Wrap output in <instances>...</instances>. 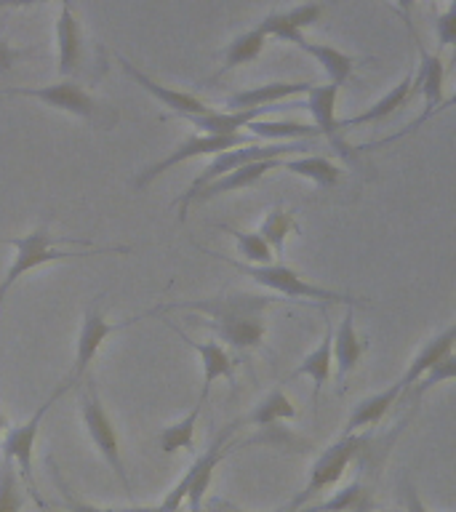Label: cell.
<instances>
[{
    "mask_svg": "<svg viewBox=\"0 0 456 512\" xmlns=\"http://www.w3.org/2000/svg\"><path fill=\"white\" fill-rule=\"evenodd\" d=\"M179 512H182V510H179Z\"/></svg>",
    "mask_w": 456,
    "mask_h": 512,
    "instance_id": "47",
    "label": "cell"
},
{
    "mask_svg": "<svg viewBox=\"0 0 456 512\" xmlns=\"http://www.w3.org/2000/svg\"><path fill=\"white\" fill-rule=\"evenodd\" d=\"M168 326L174 328L182 342H187L192 350L198 352L200 366H203V387H200L198 403L200 406H206L208 392H211L214 382H219V379H227L230 384L235 382V371H232L230 352H227V347H224L222 342H216V339H211V342H198V339H190V336L184 334V331H179L174 323H168Z\"/></svg>",
    "mask_w": 456,
    "mask_h": 512,
    "instance_id": "18",
    "label": "cell"
},
{
    "mask_svg": "<svg viewBox=\"0 0 456 512\" xmlns=\"http://www.w3.org/2000/svg\"><path fill=\"white\" fill-rule=\"evenodd\" d=\"M200 411L203 406L195 403L190 414L179 419V422L168 424L163 427L158 435V446L163 454H176V451H195V427H198V419H200Z\"/></svg>",
    "mask_w": 456,
    "mask_h": 512,
    "instance_id": "31",
    "label": "cell"
},
{
    "mask_svg": "<svg viewBox=\"0 0 456 512\" xmlns=\"http://www.w3.org/2000/svg\"><path fill=\"white\" fill-rule=\"evenodd\" d=\"M294 416L296 406L291 403V398H288L286 392L272 390L267 392V395H264L240 422L254 424V427H272V424L283 422V419H294Z\"/></svg>",
    "mask_w": 456,
    "mask_h": 512,
    "instance_id": "29",
    "label": "cell"
},
{
    "mask_svg": "<svg viewBox=\"0 0 456 512\" xmlns=\"http://www.w3.org/2000/svg\"><path fill=\"white\" fill-rule=\"evenodd\" d=\"M224 230L235 238V246H238V254L243 256V264H254V267H259V264H272L275 254H272V248L267 246V240L259 232H240L230 230V227H224Z\"/></svg>",
    "mask_w": 456,
    "mask_h": 512,
    "instance_id": "34",
    "label": "cell"
},
{
    "mask_svg": "<svg viewBox=\"0 0 456 512\" xmlns=\"http://www.w3.org/2000/svg\"><path fill=\"white\" fill-rule=\"evenodd\" d=\"M264 43H267V35H264L259 27L238 35L230 46L224 48L222 70H219V75H227V72L238 70L240 64H251L254 59H259V54L264 51Z\"/></svg>",
    "mask_w": 456,
    "mask_h": 512,
    "instance_id": "30",
    "label": "cell"
},
{
    "mask_svg": "<svg viewBox=\"0 0 456 512\" xmlns=\"http://www.w3.org/2000/svg\"><path fill=\"white\" fill-rule=\"evenodd\" d=\"M454 342H456V326L451 323V326L443 328L438 336H432L430 342H424L422 347H419V352H416L414 358H411V363H408L406 374L398 379V384L403 387V395H406V392L411 390V387H414V384L419 382V379H422V376L435 366V363H440L446 355L454 352Z\"/></svg>",
    "mask_w": 456,
    "mask_h": 512,
    "instance_id": "21",
    "label": "cell"
},
{
    "mask_svg": "<svg viewBox=\"0 0 456 512\" xmlns=\"http://www.w3.org/2000/svg\"><path fill=\"white\" fill-rule=\"evenodd\" d=\"M403 398V387L398 382L384 387L382 392H376L371 398H363L358 406L352 408L350 419L344 424V435H358L360 430H368V427H376L382 422L384 416L390 414V408Z\"/></svg>",
    "mask_w": 456,
    "mask_h": 512,
    "instance_id": "23",
    "label": "cell"
},
{
    "mask_svg": "<svg viewBox=\"0 0 456 512\" xmlns=\"http://www.w3.org/2000/svg\"><path fill=\"white\" fill-rule=\"evenodd\" d=\"M56 70L62 78H70L80 70L83 62V30L72 8V0H59V16H56Z\"/></svg>",
    "mask_w": 456,
    "mask_h": 512,
    "instance_id": "16",
    "label": "cell"
},
{
    "mask_svg": "<svg viewBox=\"0 0 456 512\" xmlns=\"http://www.w3.org/2000/svg\"><path fill=\"white\" fill-rule=\"evenodd\" d=\"M280 160H256V163H246V166L235 168L230 174L219 176V179L206 184V187L195 195V203H206V200H214L219 198V195H227V192H238L246 190V187H254L259 179H264V174L278 171Z\"/></svg>",
    "mask_w": 456,
    "mask_h": 512,
    "instance_id": "22",
    "label": "cell"
},
{
    "mask_svg": "<svg viewBox=\"0 0 456 512\" xmlns=\"http://www.w3.org/2000/svg\"><path fill=\"white\" fill-rule=\"evenodd\" d=\"M6 430V414H3V403H0V432Z\"/></svg>",
    "mask_w": 456,
    "mask_h": 512,
    "instance_id": "45",
    "label": "cell"
},
{
    "mask_svg": "<svg viewBox=\"0 0 456 512\" xmlns=\"http://www.w3.org/2000/svg\"><path fill=\"white\" fill-rule=\"evenodd\" d=\"M0 243H6V246H11L16 251L14 262H11V267H8V272H6V278L0 280V307H3V302H6L8 291H11V288H14L16 283L24 278V275H30V272H35L38 267H43V264L70 262V259H86V256L112 254V251H115V254H128V251H131L128 246L64 251V248H59V243H64V240H59L56 235H51L46 224H40V227H35V230L27 232V235H22V238H3Z\"/></svg>",
    "mask_w": 456,
    "mask_h": 512,
    "instance_id": "2",
    "label": "cell"
},
{
    "mask_svg": "<svg viewBox=\"0 0 456 512\" xmlns=\"http://www.w3.org/2000/svg\"><path fill=\"white\" fill-rule=\"evenodd\" d=\"M454 376H456V358H454V352H451V355H446V358L440 360V363H435V366H432L430 371H427V374H424L422 379L414 384V387H416L414 395H416V398H422L424 392L432 390L435 384L451 382Z\"/></svg>",
    "mask_w": 456,
    "mask_h": 512,
    "instance_id": "36",
    "label": "cell"
},
{
    "mask_svg": "<svg viewBox=\"0 0 456 512\" xmlns=\"http://www.w3.org/2000/svg\"><path fill=\"white\" fill-rule=\"evenodd\" d=\"M115 512H160V507L155 504V507H120V510Z\"/></svg>",
    "mask_w": 456,
    "mask_h": 512,
    "instance_id": "43",
    "label": "cell"
},
{
    "mask_svg": "<svg viewBox=\"0 0 456 512\" xmlns=\"http://www.w3.org/2000/svg\"><path fill=\"white\" fill-rule=\"evenodd\" d=\"M414 3H416V0H395V6H398L400 16H403V24H406L408 35H411V40H419V38H416V32H414V22H411V11H414Z\"/></svg>",
    "mask_w": 456,
    "mask_h": 512,
    "instance_id": "41",
    "label": "cell"
},
{
    "mask_svg": "<svg viewBox=\"0 0 456 512\" xmlns=\"http://www.w3.org/2000/svg\"><path fill=\"white\" fill-rule=\"evenodd\" d=\"M331 352H334V371L339 384L355 371V366L366 352V344L360 342L358 331H355V312L352 307L344 310V318L339 320L336 331H331Z\"/></svg>",
    "mask_w": 456,
    "mask_h": 512,
    "instance_id": "19",
    "label": "cell"
},
{
    "mask_svg": "<svg viewBox=\"0 0 456 512\" xmlns=\"http://www.w3.org/2000/svg\"><path fill=\"white\" fill-rule=\"evenodd\" d=\"M272 302L275 299L264 294L208 296V299L163 304V307H155L150 315H158V312H198L206 320H195V323H203L211 331H216V336L224 344H230L232 350L246 352L264 342V334H267L264 310Z\"/></svg>",
    "mask_w": 456,
    "mask_h": 512,
    "instance_id": "1",
    "label": "cell"
},
{
    "mask_svg": "<svg viewBox=\"0 0 456 512\" xmlns=\"http://www.w3.org/2000/svg\"><path fill=\"white\" fill-rule=\"evenodd\" d=\"M24 488L19 472L8 459L0 462V512H22Z\"/></svg>",
    "mask_w": 456,
    "mask_h": 512,
    "instance_id": "35",
    "label": "cell"
},
{
    "mask_svg": "<svg viewBox=\"0 0 456 512\" xmlns=\"http://www.w3.org/2000/svg\"><path fill=\"white\" fill-rule=\"evenodd\" d=\"M315 139H302V142H275V144H243V147H235V150H227V152H219L211 158L203 171H200L192 184L187 187L182 198L176 200V206H179V222L187 219L190 214V206L195 203V195H198L206 184H211L214 179L219 176L230 174L235 168L246 166V163H256V160H280V158H294L299 152H304Z\"/></svg>",
    "mask_w": 456,
    "mask_h": 512,
    "instance_id": "3",
    "label": "cell"
},
{
    "mask_svg": "<svg viewBox=\"0 0 456 512\" xmlns=\"http://www.w3.org/2000/svg\"><path fill=\"white\" fill-rule=\"evenodd\" d=\"M224 512H246V510H240V507H224ZM272 512H296V510L288 504V507H280V510H272Z\"/></svg>",
    "mask_w": 456,
    "mask_h": 512,
    "instance_id": "44",
    "label": "cell"
},
{
    "mask_svg": "<svg viewBox=\"0 0 456 512\" xmlns=\"http://www.w3.org/2000/svg\"><path fill=\"white\" fill-rule=\"evenodd\" d=\"M414 46L419 48V59H422V64H419V72H416L414 78V86L416 91H422V99H424V107H422V115L411 123L408 128H403L400 134H392L387 136V139H382L379 144H374V147H382V144H392V142H400L403 136H411L416 134L419 128L427 123V120L435 115L438 110H443L446 107V99H443V83H446V64H443V56H440V51H427V48L422 46V40H414Z\"/></svg>",
    "mask_w": 456,
    "mask_h": 512,
    "instance_id": "11",
    "label": "cell"
},
{
    "mask_svg": "<svg viewBox=\"0 0 456 512\" xmlns=\"http://www.w3.org/2000/svg\"><path fill=\"white\" fill-rule=\"evenodd\" d=\"M259 139H254L251 134H227V136H216V134H195L187 136L184 142H179L174 150L168 152L166 158H160L158 163H152L144 171H139V176L134 179V187L139 192L147 190L158 176H163L166 171H171L174 166L184 163V160L200 158V155H219V152L235 150V147H243V144H256Z\"/></svg>",
    "mask_w": 456,
    "mask_h": 512,
    "instance_id": "8",
    "label": "cell"
},
{
    "mask_svg": "<svg viewBox=\"0 0 456 512\" xmlns=\"http://www.w3.org/2000/svg\"><path fill=\"white\" fill-rule=\"evenodd\" d=\"M246 134L262 142H302V139H318V128L299 123V120H267L256 118L246 126Z\"/></svg>",
    "mask_w": 456,
    "mask_h": 512,
    "instance_id": "27",
    "label": "cell"
},
{
    "mask_svg": "<svg viewBox=\"0 0 456 512\" xmlns=\"http://www.w3.org/2000/svg\"><path fill=\"white\" fill-rule=\"evenodd\" d=\"M48 467H51V472H54V480H56V486H59V491H62V502L64 507L70 512H115V507H96V504L91 502H83V499H78V496L72 494L70 486L64 483L62 478V472H59V467H56V462L48 456Z\"/></svg>",
    "mask_w": 456,
    "mask_h": 512,
    "instance_id": "37",
    "label": "cell"
},
{
    "mask_svg": "<svg viewBox=\"0 0 456 512\" xmlns=\"http://www.w3.org/2000/svg\"><path fill=\"white\" fill-rule=\"evenodd\" d=\"M38 3H48V0H0V11L3 8H30Z\"/></svg>",
    "mask_w": 456,
    "mask_h": 512,
    "instance_id": "42",
    "label": "cell"
},
{
    "mask_svg": "<svg viewBox=\"0 0 456 512\" xmlns=\"http://www.w3.org/2000/svg\"><path fill=\"white\" fill-rule=\"evenodd\" d=\"M294 230H296L294 214H291V211H286L283 206H275L270 214L264 216L262 227H259V235L267 240V246L272 248V254L283 256V251H286L288 235H291Z\"/></svg>",
    "mask_w": 456,
    "mask_h": 512,
    "instance_id": "33",
    "label": "cell"
},
{
    "mask_svg": "<svg viewBox=\"0 0 456 512\" xmlns=\"http://www.w3.org/2000/svg\"><path fill=\"white\" fill-rule=\"evenodd\" d=\"M147 315V312H144ZM142 315V318H144ZM136 318L126 320V323H110L104 318V312L99 307H88L86 315H83V323H80V334H78V347H75V363H72V371L67 376V382L59 384V390H70L72 384H78L83 376H86L88 366L94 363V358L102 350V344L110 339L115 331H120L128 323H134Z\"/></svg>",
    "mask_w": 456,
    "mask_h": 512,
    "instance_id": "13",
    "label": "cell"
},
{
    "mask_svg": "<svg viewBox=\"0 0 456 512\" xmlns=\"http://www.w3.org/2000/svg\"><path fill=\"white\" fill-rule=\"evenodd\" d=\"M24 56H30V51H24V48H16L11 46V43H6V40H0V75L11 70L19 59H24Z\"/></svg>",
    "mask_w": 456,
    "mask_h": 512,
    "instance_id": "39",
    "label": "cell"
},
{
    "mask_svg": "<svg viewBox=\"0 0 456 512\" xmlns=\"http://www.w3.org/2000/svg\"><path fill=\"white\" fill-rule=\"evenodd\" d=\"M336 99H339V86L334 83H326V86H318L312 83L310 91L304 94V110L312 115V126L318 128L320 136H326L328 144L334 147L339 155H342L350 166H358V147H350V144L342 139V131H339V118H336Z\"/></svg>",
    "mask_w": 456,
    "mask_h": 512,
    "instance_id": "12",
    "label": "cell"
},
{
    "mask_svg": "<svg viewBox=\"0 0 456 512\" xmlns=\"http://www.w3.org/2000/svg\"><path fill=\"white\" fill-rule=\"evenodd\" d=\"M40 512H51V510H48V507H40Z\"/></svg>",
    "mask_w": 456,
    "mask_h": 512,
    "instance_id": "46",
    "label": "cell"
},
{
    "mask_svg": "<svg viewBox=\"0 0 456 512\" xmlns=\"http://www.w3.org/2000/svg\"><path fill=\"white\" fill-rule=\"evenodd\" d=\"M0 96H24V99H38L40 104H46L51 110L67 112L80 120L96 123V126H112L118 123V112L107 110L102 102H96L94 96L88 94L86 88L75 83V80H59L51 86H38V88H0Z\"/></svg>",
    "mask_w": 456,
    "mask_h": 512,
    "instance_id": "5",
    "label": "cell"
},
{
    "mask_svg": "<svg viewBox=\"0 0 456 512\" xmlns=\"http://www.w3.org/2000/svg\"><path fill=\"white\" fill-rule=\"evenodd\" d=\"M235 430H238V422L230 424L222 435H216L214 443L192 462V467L184 472L182 480L163 496V502L158 504L160 512H179L184 502L190 504V512H200V499L206 496L211 478H214V470L227 456V451H230V435Z\"/></svg>",
    "mask_w": 456,
    "mask_h": 512,
    "instance_id": "6",
    "label": "cell"
},
{
    "mask_svg": "<svg viewBox=\"0 0 456 512\" xmlns=\"http://www.w3.org/2000/svg\"><path fill=\"white\" fill-rule=\"evenodd\" d=\"M296 48L304 51L307 56H312L328 75V83H334V86L339 88L350 80L352 70H355V59H352L350 54L339 51L336 46H328V43H312V40L302 38L296 43Z\"/></svg>",
    "mask_w": 456,
    "mask_h": 512,
    "instance_id": "25",
    "label": "cell"
},
{
    "mask_svg": "<svg viewBox=\"0 0 456 512\" xmlns=\"http://www.w3.org/2000/svg\"><path fill=\"white\" fill-rule=\"evenodd\" d=\"M368 504H371V491L360 480H352L350 486L336 491L331 499L302 507V512H366Z\"/></svg>",
    "mask_w": 456,
    "mask_h": 512,
    "instance_id": "32",
    "label": "cell"
},
{
    "mask_svg": "<svg viewBox=\"0 0 456 512\" xmlns=\"http://www.w3.org/2000/svg\"><path fill=\"white\" fill-rule=\"evenodd\" d=\"M416 86H414V75H403V78L395 83V86L387 91L384 96H379L371 107L360 112V115H352L347 120H339V131H347V128L355 126H368V123H382L392 115V112H398L400 107H406L411 102V96H414Z\"/></svg>",
    "mask_w": 456,
    "mask_h": 512,
    "instance_id": "20",
    "label": "cell"
},
{
    "mask_svg": "<svg viewBox=\"0 0 456 512\" xmlns=\"http://www.w3.org/2000/svg\"><path fill=\"white\" fill-rule=\"evenodd\" d=\"M326 14V3L323 0H307L299 6L288 8V11H275V14L264 16L262 22L256 24L267 38L286 40V43H299L304 38V30H310L323 19Z\"/></svg>",
    "mask_w": 456,
    "mask_h": 512,
    "instance_id": "15",
    "label": "cell"
},
{
    "mask_svg": "<svg viewBox=\"0 0 456 512\" xmlns=\"http://www.w3.org/2000/svg\"><path fill=\"white\" fill-rule=\"evenodd\" d=\"M366 443V435H342L336 443H331V446L315 459V464H312L310 470V478H307V486H304L302 494L294 496L291 507L299 510V507H304V504L310 502L312 496L323 494V491H328L331 486H336V483L342 480L344 470L350 467V462L358 459V454L363 451Z\"/></svg>",
    "mask_w": 456,
    "mask_h": 512,
    "instance_id": "9",
    "label": "cell"
},
{
    "mask_svg": "<svg viewBox=\"0 0 456 512\" xmlns=\"http://www.w3.org/2000/svg\"><path fill=\"white\" fill-rule=\"evenodd\" d=\"M206 254L216 256V259H222L224 264H230L238 272H243L246 278H251L259 286L270 288L275 294L286 296V299H312V302H323V304H344V307H355L360 302L358 296H347L339 294V291H331V288L315 286L310 280H304L294 267H288V264H243L238 259H230V256L214 254V251H208L203 248Z\"/></svg>",
    "mask_w": 456,
    "mask_h": 512,
    "instance_id": "4",
    "label": "cell"
},
{
    "mask_svg": "<svg viewBox=\"0 0 456 512\" xmlns=\"http://www.w3.org/2000/svg\"><path fill=\"white\" fill-rule=\"evenodd\" d=\"M312 83L307 80H275V83H262V86L243 88L227 96L224 110H264L275 107L280 102H288L291 96L307 94Z\"/></svg>",
    "mask_w": 456,
    "mask_h": 512,
    "instance_id": "17",
    "label": "cell"
},
{
    "mask_svg": "<svg viewBox=\"0 0 456 512\" xmlns=\"http://www.w3.org/2000/svg\"><path fill=\"white\" fill-rule=\"evenodd\" d=\"M278 171H286V174L302 176V179H310L320 187V190H331L339 182L342 176V168L331 163L323 155H294V158L280 160Z\"/></svg>",
    "mask_w": 456,
    "mask_h": 512,
    "instance_id": "26",
    "label": "cell"
},
{
    "mask_svg": "<svg viewBox=\"0 0 456 512\" xmlns=\"http://www.w3.org/2000/svg\"><path fill=\"white\" fill-rule=\"evenodd\" d=\"M80 416H83V427H86L96 451L104 456V462L110 464V470L118 475L123 488L131 494V480H128L123 454H120L118 430H115V422L107 414V408L102 406V398H99L94 382H86V387L80 390Z\"/></svg>",
    "mask_w": 456,
    "mask_h": 512,
    "instance_id": "7",
    "label": "cell"
},
{
    "mask_svg": "<svg viewBox=\"0 0 456 512\" xmlns=\"http://www.w3.org/2000/svg\"><path fill=\"white\" fill-rule=\"evenodd\" d=\"M435 35H438V51L451 48L456 43V6H451L443 14L435 16Z\"/></svg>",
    "mask_w": 456,
    "mask_h": 512,
    "instance_id": "38",
    "label": "cell"
},
{
    "mask_svg": "<svg viewBox=\"0 0 456 512\" xmlns=\"http://www.w3.org/2000/svg\"><path fill=\"white\" fill-rule=\"evenodd\" d=\"M64 390L56 387V392L51 398L43 403V406L35 411V414L22 424H14V427H8L6 435H3V459H8L11 464H16V472L22 475V480L27 483L30 488V496L35 499L38 507H46L43 502V496L38 491V483H35V467H32V451H35V440H38V432H40V424H43V416L51 411L56 400L62 398Z\"/></svg>",
    "mask_w": 456,
    "mask_h": 512,
    "instance_id": "10",
    "label": "cell"
},
{
    "mask_svg": "<svg viewBox=\"0 0 456 512\" xmlns=\"http://www.w3.org/2000/svg\"><path fill=\"white\" fill-rule=\"evenodd\" d=\"M278 110V107H264V110H211L206 115H190L184 118L195 128H200V134H243L251 120L264 118L267 112Z\"/></svg>",
    "mask_w": 456,
    "mask_h": 512,
    "instance_id": "24",
    "label": "cell"
},
{
    "mask_svg": "<svg viewBox=\"0 0 456 512\" xmlns=\"http://www.w3.org/2000/svg\"><path fill=\"white\" fill-rule=\"evenodd\" d=\"M331 374H334V352H331V328H326V334H323L320 344L315 350L304 355V360L299 363L294 376H310L312 387H315V390H312V398L318 403L320 392H323V387L328 384Z\"/></svg>",
    "mask_w": 456,
    "mask_h": 512,
    "instance_id": "28",
    "label": "cell"
},
{
    "mask_svg": "<svg viewBox=\"0 0 456 512\" xmlns=\"http://www.w3.org/2000/svg\"><path fill=\"white\" fill-rule=\"evenodd\" d=\"M403 496H406V512H427L422 496H419V491H416V486L411 480L403 483Z\"/></svg>",
    "mask_w": 456,
    "mask_h": 512,
    "instance_id": "40",
    "label": "cell"
},
{
    "mask_svg": "<svg viewBox=\"0 0 456 512\" xmlns=\"http://www.w3.org/2000/svg\"><path fill=\"white\" fill-rule=\"evenodd\" d=\"M118 62L136 86H142L152 99H158L166 110L176 112L179 118H190V115H206V112H211V107H208L203 99H198V96L190 94V91H179V88H171L166 86V83H158V80L150 78L147 72L139 70L134 62H128L126 56H118Z\"/></svg>",
    "mask_w": 456,
    "mask_h": 512,
    "instance_id": "14",
    "label": "cell"
}]
</instances>
